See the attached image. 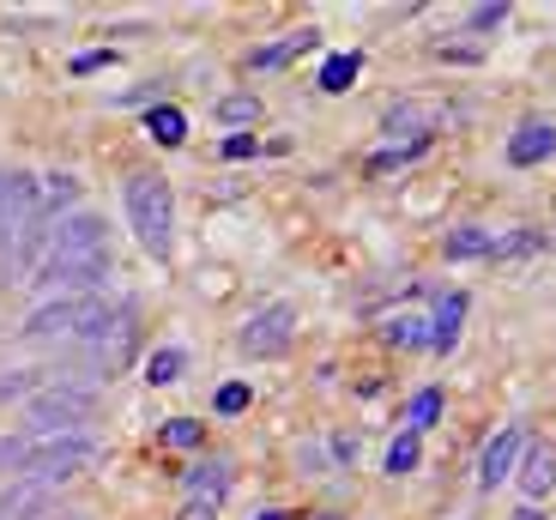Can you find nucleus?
Listing matches in <instances>:
<instances>
[{
	"mask_svg": "<svg viewBox=\"0 0 556 520\" xmlns=\"http://www.w3.org/2000/svg\"><path fill=\"white\" fill-rule=\"evenodd\" d=\"M127 225H134L139 249L164 261L169 242H176V200H169L164 176H127Z\"/></svg>",
	"mask_w": 556,
	"mask_h": 520,
	"instance_id": "nucleus-1",
	"label": "nucleus"
},
{
	"mask_svg": "<svg viewBox=\"0 0 556 520\" xmlns=\"http://www.w3.org/2000/svg\"><path fill=\"white\" fill-rule=\"evenodd\" d=\"M42 225L37 176L25 169H0V279H13V261L25 249V237Z\"/></svg>",
	"mask_w": 556,
	"mask_h": 520,
	"instance_id": "nucleus-2",
	"label": "nucleus"
},
{
	"mask_svg": "<svg viewBox=\"0 0 556 520\" xmlns=\"http://www.w3.org/2000/svg\"><path fill=\"white\" fill-rule=\"evenodd\" d=\"M85 411H91V388H79V381H55V388H42V394L25 406V430H18V436L25 442L73 436V430L85 423Z\"/></svg>",
	"mask_w": 556,
	"mask_h": 520,
	"instance_id": "nucleus-3",
	"label": "nucleus"
},
{
	"mask_svg": "<svg viewBox=\"0 0 556 520\" xmlns=\"http://www.w3.org/2000/svg\"><path fill=\"white\" fill-rule=\"evenodd\" d=\"M98 460V442L73 430V436H55V442H30V460H25V479L42 484V491H55V484L79 479L85 466Z\"/></svg>",
	"mask_w": 556,
	"mask_h": 520,
	"instance_id": "nucleus-4",
	"label": "nucleus"
},
{
	"mask_svg": "<svg viewBox=\"0 0 556 520\" xmlns=\"http://www.w3.org/2000/svg\"><path fill=\"white\" fill-rule=\"evenodd\" d=\"M98 321H103L98 296H49V303L25 321V339H85Z\"/></svg>",
	"mask_w": 556,
	"mask_h": 520,
	"instance_id": "nucleus-5",
	"label": "nucleus"
},
{
	"mask_svg": "<svg viewBox=\"0 0 556 520\" xmlns=\"http://www.w3.org/2000/svg\"><path fill=\"white\" fill-rule=\"evenodd\" d=\"M291 333H296V309L291 303H266V309L249 315V327L237 333V345L249 357H278L285 345H291Z\"/></svg>",
	"mask_w": 556,
	"mask_h": 520,
	"instance_id": "nucleus-6",
	"label": "nucleus"
},
{
	"mask_svg": "<svg viewBox=\"0 0 556 520\" xmlns=\"http://www.w3.org/2000/svg\"><path fill=\"white\" fill-rule=\"evenodd\" d=\"M85 345H91V369L98 376H115V369L127 364V352H134V309H103V321L85 333Z\"/></svg>",
	"mask_w": 556,
	"mask_h": 520,
	"instance_id": "nucleus-7",
	"label": "nucleus"
},
{
	"mask_svg": "<svg viewBox=\"0 0 556 520\" xmlns=\"http://www.w3.org/2000/svg\"><path fill=\"white\" fill-rule=\"evenodd\" d=\"M110 249L103 254H79V261H49V267H42V291L49 296H85L91 291V284H103L110 279Z\"/></svg>",
	"mask_w": 556,
	"mask_h": 520,
	"instance_id": "nucleus-8",
	"label": "nucleus"
},
{
	"mask_svg": "<svg viewBox=\"0 0 556 520\" xmlns=\"http://www.w3.org/2000/svg\"><path fill=\"white\" fill-rule=\"evenodd\" d=\"M103 237H110V225H103L98 212H73V218H61V225L49 230V261H79V254H103Z\"/></svg>",
	"mask_w": 556,
	"mask_h": 520,
	"instance_id": "nucleus-9",
	"label": "nucleus"
},
{
	"mask_svg": "<svg viewBox=\"0 0 556 520\" xmlns=\"http://www.w3.org/2000/svg\"><path fill=\"white\" fill-rule=\"evenodd\" d=\"M551 152H556V122H544V115H527V122L508 134V164H515V169L544 164Z\"/></svg>",
	"mask_w": 556,
	"mask_h": 520,
	"instance_id": "nucleus-10",
	"label": "nucleus"
},
{
	"mask_svg": "<svg viewBox=\"0 0 556 520\" xmlns=\"http://www.w3.org/2000/svg\"><path fill=\"white\" fill-rule=\"evenodd\" d=\"M520 448H527V442H520L515 423H508V430H496V436H490V448H484V460H478V484H484V491H496V484L515 479Z\"/></svg>",
	"mask_w": 556,
	"mask_h": 520,
	"instance_id": "nucleus-11",
	"label": "nucleus"
},
{
	"mask_svg": "<svg viewBox=\"0 0 556 520\" xmlns=\"http://www.w3.org/2000/svg\"><path fill=\"white\" fill-rule=\"evenodd\" d=\"M459 327H466V291H442L435 296V315H430V345L435 352H454Z\"/></svg>",
	"mask_w": 556,
	"mask_h": 520,
	"instance_id": "nucleus-12",
	"label": "nucleus"
},
{
	"mask_svg": "<svg viewBox=\"0 0 556 520\" xmlns=\"http://www.w3.org/2000/svg\"><path fill=\"white\" fill-rule=\"evenodd\" d=\"M442 115H447L442 103H393V110H388V134H393V140L405 134L412 145H424V134H430Z\"/></svg>",
	"mask_w": 556,
	"mask_h": 520,
	"instance_id": "nucleus-13",
	"label": "nucleus"
},
{
	"mask_svg": "<svg viewBox=\"0 0 556 520\" xmlns=\"http://www.w3.org/2000/svg\"><path fill=\"white\" fill-rule=\"evenodd\" d=\"M520 491H527V503H539V496L556 491V448H527V466H520Z\"/></svg>",
	"mask_w": 556,
	"mask_h": 520,
	"instance_id": "nucleus-14",
	"label": "nucleus"
},
{
	"mask_svg": "<svg viewBox=\"0 0 556 520\" xmlns=\"http://www.w3.org/2000/svg\"><path fill=\"white\" fill-rule=\"evenodd\" d=\"M42 508H49V491L30 479H18L13 491L0 496V520H42Z\"/></svg>",
	"mask_w": 556,
	"mask_h": 520,
	"instance_id": "nucleus-15",
	"label": "nucleus"
},
{
	"mask_svg": "<svg viewBox=\"0 0 556 520\" xmlns=\"http://www.w3.org/2000/svg\"><path fill=\"white\" fill-rule=\"evenodd\" d=\"M224 484H230V460H200L194 472H188V496H206V503H218L224 496Z\"/></svg>",
	"mask_w": 556,
	"mask_h": 520,
	"instance_id": "nucleus-16",
	"label": "nucleus"
},
{
	"mask_svg": "<svg viewBox=\"0 0 556 520\" xmlns=\"http://www.w3.org/2000/svg\"><path fill=\"white\" fill-rule=\"evenodd\" d=\"M490 242H496L490 230L459 225V230H447V242H442V249H447V261H472V254H490Z\"/></svg>",
	"mask_w": 556,
	"mask_h": 520,
	"instance_id": "nucleus-17",
	"label": "nucleus"
},
{
	"mask_svg": "<svg viewBox=\"0 0 556 520\" xmlns=\"http://www.w3.org/2000/svg\"><path fill=\"white\" fill-rule=\"evenodd\" d=\"M315 42H320V30H296V37L273 42V49H254V67H285L291 55H303V49H315Z\"/></svg>",
	"mask_w": 556,
	"mask_h": 520,
	"instance_id": "nucleus-18",
	"label": "nucleus"
},
{
	"mask_svg": "<svg viewBox=\"0 0 556 520\" xmlns=\"http://www.w3.org/2000/svg\"><path fill=\"white\" fill-rule=\"evenodd\" d=\"M363 73V55L351 49V55H327V67H320V91H351Z\"/></svg>",
	"mask_w": 556,
	"mask_h": 520,
	"instance_id": "nucleus-19",
	"label": "nucleus"
},
{
	"mask_svg": "<svg viewBox=\"0 0 556 520\" xmlns=\"http://www.w3.org/2000/svg\"><path fill=\"white\" fill-rule=\"evenodd\" d=\"M37 200H42V218H49V212H61V206H73V200H79V182H73L67 169H55V176L37 188Z\"/></svg>",
	"mask_w": 556,
	"mask_h": 520,
	"instance_id": "nucleus-20",
	"label": "nucleus"
},
{
	"mask_svg": "<svg viewBox=\"0 0 556 520\" xmlns=\"http://www.w3.org/2000/svg\"><path fill=\"white\" fill-rule=\"evenodd\" d=\"M146 127H152L157 145H181V140H188V122H181V110H169V103L146 115Z\"/></svg>",
	"mask_w": 556,
	"mask_h": 520,
	"instance_id": "nucleus-21",
	"label": "nucleus"
},
{
	"mask_svg": "<svg viewBox=\"0 0 556 520\" xmlns=\"http://www.w3.org/2000/svg\"><path fill=\"white\" fill-rule=\"evenodd\" d=\"M405 418H412V436L417 430H430V423L442 418V388H417L412 406H405Z\"/></svg>",
	"mask_w": 556,
	"mask_h": 520,
	"instance_id": "nucleus-22",
	"label": "nucleus"
},
{
	"mask_svg": "<svg viewBox=\"0 0 556 520\" xmlns=\"http://www.w3.org/2000/svg\"><path fill=\"white\" fill-rule=\"evenodd\" d=\"M388 339L400 345V352H412V345H430V321H417V315H400V321L388 327Z\"/></svg>",
	"mask_w": 556,
	"mask_h": 520,
	"instance_id": "nucleus-23",
	"label": "nucleus"
},
{
	"mask_svg": "<svg viewBox=\"0 0 556 520\" xmlns=\"http://www.w3.org/2000/svg\"><path fill=\"white\" fill-rule=\"evenodd\" d=\"M176 376H181V352H176V345L152 352V364H146V381H152V388H169Z\"/></svg>",
	"mask_w": 556,
	"mask_h": 520,
	"instance_id": "nucleus-24",
	"label": "nucleus"
},
{
	"mask_svg": "<svg viewBox=\"0 0 556 520\" xmlns=\"http://www.w3.org/2000/svg\"><path fill=\"white\" fill-rule=\"evenodd\" d=\"M218 122H230V127L261 122V98H224V103H218Z\"/></svg>",
	"mask_w": 556,
	"mask_h": 520,
	"instance_id": "nucleus-25",
	"label": "nucleus"
},
{
	"mask_svg": "<svg viewBox=\"0 0 556 520\" xmlns=\"http://www.w3.org/2000/svg\"><path fill=\"white\" fill-rule=\"evenodd\" d=\"M539 249V230H508V237L490 242V254H502V261H515V254H532Z\"/></svg>",
	"mask_w": 556,
	"mask_h": 520,
	"instance_id": "nucleus-26",
	"label": "nucleus"
},
{
	"mask_svg": "<svg viewBox=\"0 0 556 520\" xmlns=\"http://www.w3.org/2000/svg\"><path fill=\"white\" fill-rule=\"evenodd\" d=\"M412 466H417V436H400V442L388 448V472H393V479H405Z\"/></svg>",
	"mask_w": 556,
	"mask_h": 520,
	"instance_id": "nucleus-27",
	"label": "nucleus"
},
{
	"mask_svg": "<svg viewBox=\"0 0 556 520\" xmlns=\"http://www.w3.org/2000/svg\"><path fill=\"white\" fill-rule=\"evenodd\" d=\"M502 18H508V0H484V7H472V13H466V25H472V30H496Z\"/></svg>",
	"mask_w": 556,
	"mask_h": 520,
	"instance_id": "nucleus-28",
	"label": "nucleus"
},
{
	"mask_svg": "<svg viewBox=\"0 0 556 520\" xmlns=\"http://www.w3.org/2000/svg\"><path fill=\"white\" fill-rule=\"evenodd\" d=\"M200 436H206V430H200L194 418H176V423H164V442H169V448H194Z\"/></svg>",
	"mask_w": 556,
	"mask_h": 520,
	"instance_id": "nucleus-29",
	"label": "nucleus"
},
{
	"mask_svg": "<svg viewBox=\"0 0 556 520\" xmlns=\"http://www.w3.org/2000/svg\"><path fill=\"white\" fill-rule=\"evenodd\" d=\"M424 152V145H393V152H381V157H369V176H388V169H400V164H412V157Z\"/></svg>",
	"mask_w": 556,
	"mask_h": 520,
	"instance_id": "nucleus-30",
	"label": "nucleus"
},
{
	"mask_svg": "<svg viewBox=\"0 0 556 520\" xmlns=\"http://www.w3.org/2000/svg\"><path fill=\"white\" fill-rule=\"evenodd\" d=\"M218 411H224V418L249 411V388H242V381H224V388H218Z\"/></svg>",
	"mask_w": 556,
	"mask_h": 520,
	"instance_id": "nucleus-31",
	"label": "nucleus"
},
{
	"mask_svg": "<svg viewBox=\"0 0 556 520\" xmlns=\"http://www.w3.org/2000/svg\"><path fill=\"white\" fill-rule=\"evenodd\" d=\"M110 67V49H91V55H73V73H98Z\"/></svg>",
	"mask_w": 556,
	"mask_h": 520,
	"instance_id": "nucleus-32",
	"label": "nucleus"
},
{
	"mask_svg": "<svg viewBox=\"0 0 556 520\" xmlns=\"http://www.w3.org/2000/svg\"><path fill=\"white\" fill-rule=\"evenodd\" d=\"M224 157H254V134H230V140H224Z\"/></svg>",
	"mask_w": 556,
	"mask_h": 520,
	"instance_id": "nucleus-33",
	"label": "nucleus"
},
{
	"mask_svg": "<svg viewBox=\"0 0 556 520\" xmlns=\"http://www.w3.org/2000/svg\"><path fill=\"white\" fill-rule=\"evenodd\" d=\"M254 520H285V515H278V508H266V515H254Z\"/></svg>",
	"mask_w": 556,
	"mask_h": 520,
	"instance_id": "nucleus-34",
	"label": "nucleus"
},
{
	"mask_svg": "<svg viewBox=\"0 0 556 520\" xmlns=\"http://www.w3.org/2000/svg\"><path fill=\"white\" fill-rule=\"evenodd\" d=\"M315 520H339V515H315Z\"/></svg>",
	"mask_w": 556,
	"mask_h": 520,
	"instance_id": "nucleus-35",
	"label": "nucleus"
}]
</instances>
